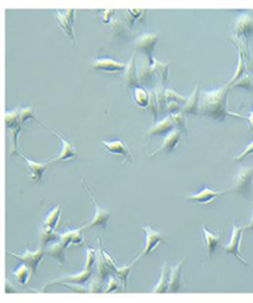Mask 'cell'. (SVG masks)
<instances>
[{"label":"cell","instance_id":"1","mask_svg":"<svg viewBox=\"0 0 253 303\" xmlns=\"http://www.w3.org/2000/svg\"><path fill=\"white\" fill-rule=\"evenodd\" d=\"M232 86L229 83L224 84L216 90H205L200 93L198 102V114L209 117L216 121H224L228 115L236 118H245V117L232 113L228 109V93Z\"/></svg>","mask_w":253,"mask_h":303},{"label":"cell","instance_id":"2","mask_svg":"<svg viewBox=\"0 0 253 303\" xmlns=\"http://www.w3.org/2000/svg\"><path fill=\"white\" fill-rule=\"evenodd\" d=\"M252 180H253V167H241L233 177L230 191L249 199L252 195Z\"/></svg>","mask_w":253,"mask_h":303},{"label":"cell","instance_id":"3","mask_svg":"<svg viewBox=\"0 0 253 303\" xmlns=\"http://www.w3.org/2000/svg\"><path fill=\"white\" fill-rule=\"evenodd\" d=\"M82 183L84 184V187H86L88 195H90L92 203H94L95 205V216L92 217V220L90 221V223L84 224L83 227H80V229L82 231H84V229H90V228H94V227H100L103 229L107 228V221H108V217H110V209H108L107 207H102V205L98 204V201H96V199L94 196H92V192L90 191V188L87 187L86 181H84V179H82Z\"/></svg>","mask_w":253,"mask_h":303},{"label":"cell","instance_id":"4","mask_svg":"<svg viewBox=\"0 0 253 303\" xmlns=\"http://www.w3.org/2000/svg\"><path fill=\"white\" fill-rule=\"evenodd\" d=\"M8 255L14 256V258H16V259H19L20 262H22V263L27 264L28 267L31 268L32 275H34V274H35L36 271H38L39 264H40V262H42L43 256L46 255V248L40 247L39 249H36V251H31V249L28 248V245H27L23 253H14V252H8Z\"/></svg>","mask_w":253,"mask_h":303},{"label":"cell","instance_id":"5","mask_svg":"<svg viewBox=\"0 0 253 303\" xmlns=\"http://www.w3.org/2000/svg\"><path fill=\"white\" fill-rule=\"evenodd\" d=\"M158 38H159L158 32H155V34L147 32V34L139 35L134 42L135 51H139L143 55H146L147 60L154 59V50H155V44H157Z\"/></svg>","mask_w":253,"mask_h":303},{"label":"cell","instance_id":"6","mask_svg":"<svg viewBox=\"0 0 253 303\" xmlns=\"http://www.w3.org/2000/svg\"><path fill=\"white\" fill-rule=\"evenodd\" d=\"M233 35L237 39L247 42L248 36L253 34V18L249 14H241L236 18L234 24L232 27Z\"/></svg>","mask_w":253,"mask_h":303},{"label":"cell","instance_id":"7","mask_svg":"<svg viewBox=\"0 0 253 303\" xmlns=\"http://www.w3.org/2000/svg\"><path fill=\"white\" fill-rule=\"evenodd\" d=\"M142 231L145 232V241H143V249L139 253V256H145V255H150L151 251L158 247L159 243L165 241L162 233L159 231H157L151 227L150 224H146L142 227Z\"/></svg>","mask_w":253,"mask_h":303},{"label":"cell","instance_id":"8","mask_svg":"<svg viewBox=\"0 0 253 303\" xmlns=\"http://www.w3.org/2000/svg\"><path fill=\"white\" fill-rule=\"evenodd\" d=\"M92 276V271L91 270H83L75 275H62L60 278H56V279H52L51 282L44 286L42 291H46L48 287L54 284H62V283H71V284H84L90 280V278Z\"/></svg>","mask_w":253,"mask_h":303},{"label":"cell","instance_id":"9","mask_svg":"<svg viewBox=\"0 0 253 303\" xmlns=\"http://www.w3.org/2000/svg\"><path fill=\"white\" fill-rule=\"evenodd\" d=\"M74 19H75V11L74 10H66V11H56V20L58 26L64 31L68 38L72 40V43H76L75 34H74Z\"/></svg>","mask_w":253,"mask_h":303},{"label":"cell","instance_id":"10","mask_svg":"<svg viewBox=\"0 0 253 303\" xmlns=\"http://www.w3.org/2000/svg\"><path fill=\"white\" fill-rule=\"evenodd\" d=\"M174 129H175L174 122L171 121L170 115H167V117H165V118H162L161 121L154 122L150 128H147L146 130L143 132V134H145V137H147V138L150 140V138H153V137L166 136L171 130H174Z\"/></svg>","mask_w":253,"mask_h":303},{"label":"cell","instance_id":"11","mask_svg":"<svg viewBox=\"0 0 253 303\" xmlns=\"http://www.w3.org/2000/svg\"><path fill=\"white\" fill-rule=\"evenodd\" d=\"M241 237H242V228L237 227L236 224H233V229H232V236H230V240L229 243H226L222 247V249L225 252L230 253V255H234L237 259L240 262H242L244 264L248 266V262L241 256L240 253V241H241Z\"/></svg>","mask_w":253,"mask_h":303},{"label":"cell","instance_id":"12","mask_svg":"<svg viewBox=\"0 0 253 303\" xmlns=\"http://www.w3.org/2000/svg\"><path fill=\"white\" fill-rule=\"evenodd\" d=\"M123 82L127 89H137L141 86L138 78V66L135 63V52H133L129 62L126 63V68L123 70Z\"/></svg>","mask_w":253,"mask_h":303},{"label":"cell","instance_id":"13","mask_svg":"<svg viewBox=\"0 0 253 303\" xmlns=\"http://www.w3.org/2000/svg\"><path fill=\"white\" fill-rule=\"evenodd\" d=\"M155 68L151 66L149 60L142 59L138 64V78H139V83L146 86L149 89L154 87V76H155Z\"/></svg>","mask_w":253,"mask_h":303},{"label":"cell","instance_id":"14","mask_svg":"<svg viewBox=\"0 0 253 303\" xmlns=\"http://www.w3.org/2000/svg\"><path fill=\"white\" fill-rule=\"evenodd\" d=\"M103 255H104V259H106V263H107V266H108V268L111 270L112 272L115 274L116 276L119 278L120 280H122V284H123V288H124V291H126V288H127V278H129V274H130V271H131V268H133V266H134V263L137 260L139 259V255L135 258L134 259V262H133L131 264H129V266H124V267H116V264L114 263V260H112V258L108 255L107 252H104L103 251Z\"/></svg>","mask_w":253,"mask_h":303},{"label":"cell","instance_id":"15","mask_svg":"<svg viewBox=\"0 0 253 303\" xmlns=\"http://www.w3.org/2000/svg\"><path fill=\"white\" fill-rule=\"evenodd\" d=\"M90 67L92 70H99V71H107V72H116L122 71L126 68V64L116 62L114 59L110 58H95L91 62Z\"/></svg>","mask_w":253,"mask_h":303},{"label":"cell","instance_id":"16","mask_svg":"<svg viewBox=\"0 0 253 303\" xmlns=\"http://www.w3.org/2000/svg\"><path fill=\"white\" fill-rule=\"evenodd\" d=\"M102 145L107 149V152L112 156H120L123 158V161H130L131 160V154H130V149L126 145V142L120 140H115V141H102Z\"/></svg>","mask_w":253,"mask_h":303},{"label":"cell","instance_id":"17","mask_svg":"<svg viewBox=\"0 0 253 303\" xmlns=\"http://www.w3.org/2000/svg\"><path fill=\"white\" fill-rule=\"evenodd\" d=\"M228 191H213V189H210L209 187H206L205 185L202 191L197 192V193H193V195H189L186 196V200H190V201H196V203H200V204H209L212 203L213 200L218 199L220 196L225 195Z\"/></svg>","mask_w":253,"mask_h":303},{"label":"cell","instance_id":"18","mask_svg":"<svg viewBox=\"0 0 253 303\" xmlns=\"http://www.w3.org/2000/svg\"><path fill=\"white\" fill-rule=\"evenodd\" d=\"M52 133L58 137L60 144H62V149L59 150V153L56 154V157H54L52 160H50V162H56V161H66V160H70V158H74L76 156V148L75 145L72 142H68L67 140H64L62 136L58 134L55 130H52Z\"/></svg>","mask_w":253,"mask_h":303},{"label":"cell","instance_id":"19","mask_svg":"<svg viewBox=\"0 0 253 303\" xmlns=\"http://www.w3.org/2000/svg\"><path fill=\"white\" fill-rule=\"evenodd\" d=\"M181 134H182V132L178 130V129H174V130H171L169 134L165 136V138L162 140V144H161V146L157 148L154 152H151L150 156L153 157V156H155L157 153H159V152H167V153L173 152L175 149L177 145H178V141L181 138Z\"/></svg>","mask_w":253,"mask_h":303},{"label":"cell","instance_id":"20","mask_svg":"<svg viewBox=\"0 0 253 303\" xmlns=\"http://www.w3.org/2000/svg\"><path fill=\"white\" fill-rule=\"evenodd\" d=\"M185 259H182L174 267H170V282H169L167 292H178L182 284V270H183Z\"/></svg>","mask_w":253,"mask_h":303},{"label":"cell","instance_id":"21","mask_svg":"<svg viewBox=\"0 0 253 303\" xmlns=\"http://www.w3.org/2000/svg\"><path fill=\"white\" fill-rule=\"evenodd\" d=\"M20 157H22V158L24 160V162H26V167H27L28 171H30L31 179L32 180H36V181L42 180L43 173L47 169L48 162H50V161H48V162H38V161L30 160V158H27V157H24L22 154H20Z\"/></svg>","mask_w":253,"mask_h":303},{"label":"cell","instance_id":"22","mask_svg":"<svg viewBox=\"0 0 253 303\" xmlns=\"http://www.w3.org/2000/svg\"><path fill=\"white\" fill-rule=\"evenodd\" d=\"M198 102H200V84H196L194 90L188 97L186 102L182 105L183 114H198Z\"/></svg>","mask_w":253,"mask_h":303},{"label":"cell","instance_id":"23","mask_svg":"<svg viewBox=\"0 0 253 303\" xmlns=\"http://www.w3.org/2000/svg\"><path fill=\"white\" fill-rule=\"evenodd\" d=\"M169 282H170V267L167 263H163L161 267V276L158 283L155 284V287L153 288V292L157 294H163L169 291Z\"/></svg>","mask_w":253,"mask_h":303},{"label":"cell","instance_id":"24","mask_svg":"<svg viewBox=\"0 0 253 303\" xmlns=\"http://www.w3.org/2000/svg\"><path fill=\"white\" fill-rule=\"evenodd\" d=\"M202 232H204V240H205V247H206V256L210 258L213 255V252L216 251L217 245L220 243V235L218 233H213L212 231H209L206 227H202Z\"/></svg>","mask_w":253,"mask_h":303},{"label":"cell","instance_id":"25","mask_svg":"<svg viewBox=\"0 0 253 303\" xmlns=\"http://www.w3.org/2000/svg\"><path fill=\"white\" fill-rule=\"evenodd\" d=\"M46 255L54 258L59 262L60 266L64 264V259H66V245L62 241H55L48 245V248H46Z\"/></svg>","mask_w":253,"mask_h":303},{"label":"cell","instance_id":"26","mask_svg":"<svg viewBox=\"0 0 253 303\" xmlns=\"http://www.w3.org/2000/svg\"><path fill=\"white\" fill-rule=\"evenodd\" d=\"M133 101L138 107L145 109L149 107L150 105V91L145 87H137L134 89V93H133Z\"/></svg>","mask_w":253,"mask_h":303},{"label":"cell","instance_id":"27","mask_svg":"<svg viewBox=\"0 0 253 303\" xmlns=\"http://www.w3.org/2000/svg\"><path fill=\"white\" fill-rule=\"evenodd\" d=\"M60 241L68 247L70 244L80 245L83 244V236H82V229H74V231H67L64 233H60Z\"/></svg>","mask_w":253,"mask_h":303},{"label":"cell","instance_id":"28","mask_svg":"<svg viewBox=\"0 0 253 303\" xmlns=\"http://www.w3.org/2000/svg\"><path fill=\"white\" fill-rule=\"evenodd\" d=\"M60 215H62V208L55 207L54 209H51V211L47 213L46 220H44V224H43L42 228L48 229V231H55L56 227H58L59 220H60Z\"/></svg>","mask_w":253,"mask_h":303},{"label":"cell","instance_id":"29","mask_svg":"<svg viewBox=\"0 0 253 303\" xmlns=\"http://www.w3.org/2000/svg\"><path fill=\"white\" fill-rule=\"evenodd\" d=\"M20 105H18V107L14 109L11 111H6L4 113V125L8 130H12V129L18 128L20 123Z\"/></svg>","mask_w":253,"mask_h":303},{"label":"cell","instance_id":"30","mask_svg":"<svg viewBox=\"0 0 253 303\" xmlns=\"http://www.w3.org/2000/svg\"><path fill=\"white\" fill-rule=\"evenodd\" d=\"M12 275L15 276L16 282H18L19 284L22 286H26L28 283V280H30V276L32 275V271L31 268L28 267L27 264H20L19 267H16L14 271H12Z\"/></svg>","mask_w":253,"mask_h":303},{"label":"cell","instance_id":"31","mask_svg":"<svg viewBox=\"0 0 253 303\" xmlns=\"http://www.w3.org/2000/svg\"><path fill=\"white\" fill-rule=\"evenodd\" d=\"M59 240H60V233H56L55 231H48V229L42 228L40 237H39L40 247L46 248L48 244H52V243H55V241H59Z\"/></svg>","mask_w":253,"mask_h":303},{"label":"cell","instance_id":"32","mask_svg":"<svg viewBox=\"0 0 253 303\" xmlns=\"http://www.w3.org/2000/svg\"><path fill=\"white\" fill-rule=\"evenodd\" d=\"M145 15L146 12L143 10H127L126 11V18L130 27H134L135 24H142L145 22Z\"/></svg>","mask_w":253,"mask_h":303},{"label":"cell","instance_id":"33","mask_svg":"<svg viewBox=\"0 0 253 303\" xmlns=\"http://www.w3.org/2000/svg\"><path fill=\"white\" fill-rule=\"evenodd\" d=\"M237 47H238V63H237V68H236V72L234 75H233V78L229 80V84L236 83L238 79H241L244 76V72H245V60H244V54H242V50L240 48V46L237 44Z\"/></svg>","mask_w":253,"mask_h":303},{"label":"cell","instance_id":"34","mask_svg":"<svg viewBox=\"0 0 253 303\" xmlns=\"http://www.w3.org/2000/svg\"><path fill=\"white\" fill-rule=\"evenodd\" d=\"M120 282H122V280H120L118 276L114 275V274H111V275L107 278V286H106V288H104L103 292L110 294V292H122V291H124L123 286H120Z\"/></svg>","mask_w":253,"mask_h":303},{"label":"cell","instance_id":"35","mask_svg":"<svg viewBox=\"0 0 253 303\" xmlns=\"http://www.w3.org/2000/svg\"><path fill=\"white\" fill-rule=\"evenodd\" d=\"M96 260H98V251L94 247H86V259H84L83 270H91L96 264Z\"/></svg>","mask_w":253,"mask_h":303},{"label":"cell","instance_id":"36","mask_svg":"<svg viewBox=\"0 0 253 303\" xmlns=\"http://www.w3.org/2000/svg\"><path fill=\"white\" fill-rule=\"evenodd\" d=\"M170 118H171L173 122H174L175 129H178V130H181V132L186 130V121H185V114L182 111L170 114Z\"/></svg>","mask_w":253,"mask_h":303},{"label":"cell","instance_id":"37","mask_svg":"<svg viewBox=\"0 0 253 303\" xmlns=\"http://www.w3.org/2000/svg\"><path fill=\"white\" fill-rule=\"evenodd\" d=\"M88 292H103V280H100L96 275H92L90 278V286H88Z\"/></svg>","mask_w":253,"mask_h":303},{"label":"cell","instance_id":"38","mask_svg":"<svg viewBox=\"0 0 253 303\" xmlns=\"http://www.w3.org/2000/svg\"><path fill=\"white\" fill-rule=\"evenodd\" d=\"M234 87H242V89H247V90L253 93V80H252L251 76L244 75L241 79H238L236 83L232 84V89H234Z\"/></svg>","mask_w":253,"mask_h":303},{"label":"cell","instance_id":"39","mask_svg":"<svg viewBox=\"0 0 253 303\" xmlns=\"http://www.w3.org/2000/svg\"><path fill=\"white\" fill-rule=\"evenodd\" d=\"M166 99H167V102H177V103H179V105H183L185 102H186L188 97L179 95V94H177L174 90L166 89Z\"/></svg>","mask_w":253,"mask_h":303},{"label":"cell","instance_id":"40","mask_svg":"<svg viewBox=\"0 0 253 303\" xmlns=\"http://www.w3.org/2000/svg\"><path fill=\"white\" fill-rule=\"evenodd\" d=\"M114 18H116V14H115L114 10H103L98 14V19H100L102 23L107 24V26L114 20Z\"/></svg>","mask_w":253,"mask_h":303},{"label":"cell","instance_id":"41","mask_svg":"<svg viewBox=\"0 0 253 303\" xmlns=\"http://www.w3.org/2000/svg\"><path fill=\"white\" fill-rule=\"evenodd\" d=\"M27 119H36V115H35V111L32 107H22L20 109V123H24Z\"/></svg>","mask_w":253,"mask_h":303},{"label":"cell","instance_id":"42","mask_svg":"<svg viewBox=\"0 0 253 303\" xmlns=\"http://www.w3.org/2000/svg\"><path fill=\"white\" fill-rule=\"evenodd\" d=\"M178 111H182V105H179L177 102H167L166 113H169V115L174 114V113H178Z\"/></svg>","mask_w":253,"mask_h":303},{"label":"cell","instance_id":"43","mask_svg":"<svg viewBox=\"0 0 253 303\" xmlns=\"http://www.w3.org/2000/svg\"><path fill=\"white\" fill-rule=\"evenodd\" d=\"M252 153H253V141H252V142L248 145L247 148L244 149V150H242V153H240V154L237 156V157H234V158H233V161H240V160L245 158V157H247V156L252 154Z\"/></svg>","mask_w":253,"mask_h":303},{"label":"cell","instance_id":"44","mask_svg":"<svg viewBox=\"0 0 253 303\" xmlns=\"http://www.w3.org/2000/svg\"><path fill=\"white\" fill-rule=\"evenodd\" d=\"M18 291H19V290L15 288L14 286L10 283V280H8V279L4 280V292H18Z\"/></svg>","mask_w":253,"mask_h":303},{"label":"cell","instance_id":"45","mask_svg":"<svg viewBox=\"0 0 253 303\" xmlns=\"http://www.w3.org/2000/svg\"><path fill=\"white\" fill-rule=\"evenodd\" d=\"M242 229H253V212H252V220L249 221L247 225H244Z\"/></svg>","mask_w":253,"mask_h":303}]
</instances>
